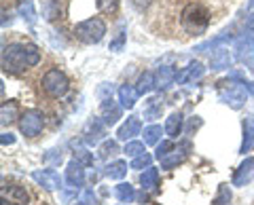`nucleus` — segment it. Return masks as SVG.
Masks as SVG:
<instances>
[{"label":"nucleus","instance_id":"nucleus-1","mask_svg":"<svg viewBox=\"0 0 254 205\" xmlns=\"http://www.w3.org/2000/svg\"><path fill=\"white\" fill-rule=\"evenodd\" d=\"M41 61V51L30 43H13L2 51V68L4 72L19 74L26 68H32Z\"/></svg>","mask_w":254,"mask_h":205},{"label":"nucleus","instance_id":"nucleus-2","mask_svg":"<svg viewBox=\"0 0 254 205\" xmlns=\"http://www.w3.org/2000/svg\"><path fill=\"white\" fill-rule=\"evenodd\" d=\"M180 26L189 36H201L210 26V11L201 2H189L180 13Z\"/></svg>","mask_w":254,"mask_h":205},{"label":"nucleus","instance_id":"nucleus-3","mask_svg":"<svg viewBox=\"0 0 254 205\" xmlns=\"http://www.w3.org/2000/svg\"><path fill=\"white\" fill-rule=\"evenodd\" d=\"M74 34H76L78 41L85 43V45H98L106 34V23L100 17L85 19V21L74 26Z\"/></svg>","mask_w":254,"mask_h":205},{"label":"nucleus","instance_id":"nucleus-4","mask_svg":"<svg viewBox=\"0 0 254 205\" xmlns=\"http://www.w3.org/2000/svg\"><path fill=\"white\" fill-rule=\"evenodd\" d=\"M41 87H43V91H45L49 98L60 100V98H64V96L68 93V89H70V81L66 78V74H64L62 70L51 68L49 72H45L43 81H41Z\"/></svg>","mask_w":254,"mask_h":205},{"label":"nucleus","instance_id":"nucleus-5","mask_svg":"<svg viewBox=\"0 0 254 205\" xmlns=\"http://www.w3.org/2000/svg\"><path fill=\"white\" fill-rule=\"evenodd\" d=\"M246 83H237L233 78H227V81H220L218 83V96L220 100L229 104L231 108L240 110L246 102Z\"/></svg>","mask_w":254,"mask_h":205},{"label":"nucleus","instance_id":"nucleus-6","mask_svg":"<svg viewBox=\"0 0 254 205\" xmlns=\"http://www.w3.org/2000/svg\"><path fill=\"white\" fill-rule=\"evenodd\" d=\"M43 127H45V116L38 110H26V112H21L19 129L26 138H36L43 131Z\"/></svg>","mask_w":254,"mask_h":205},{"label":"nucleus","instance_id":"nucleus-7","mask_svg":"<svg viewBox=\"0 0 254 205\" xmlns=\"http://www.w3.org/2000/svg\"><path fill=\"white\" fill-rule=\"evenodd\" d=\"M0 197H2V205H28L30 195L23 186L19 184H2V191H0Z\"/></svg>","mask_w":254,"mask_h":205},{"label":"nucleus","instance_id":"nucleus-8","mask_svg":"<svg viewBox=\"0 0 254 205\" xmlns=\"http://www.w3.org/2000/svg\"><path fill=\"white\" fill-rule=\"evenodd\" d=\"M32 178H34V182H38L43 188H47V191H58L62 186L60 173L55 169H36L32 173Z\"/></svg>","mask_w":254,"mask_h":205},{"label":"nucleus","instance_id":"nucleus-9","mask_svg":"<svg viewBox=\"0 0 254 205\" xmlns=\"http://www.w3.org/2000/svg\"><path fill=\"white\" fill-rule=\"evenodd\" d=\"M66 182L72 186V188H78L85 184V169H83V163L81 161H70L66 165Z\"/></svg>","mask_w":254,"mask_h":205},{"label":"nucleus","instance_id":"nucleus-10","mask_svg":"<svg viewBox=\"0 0 254 205\" xmlns=\"http://www.w3.org/2000/svg\"><path fill=\"white\" fill-rule=\"evenodd\" d=\"M203 72H205V68L199 64V61H193V64H189L180 74L176 72V81H178V85L193 83V81H197V78H201Z\"/></svg>","mask_w":254,"mask_h":205},{"label":"nucleus","instance_id":"nucleus-11","mask_svg":"<svg viewBox=\"0 0 254 205\" xmlns=\"http://www.w3.org/2000/svg\"><path fill=\"white\" fill-rule=\"evenodd\" d=\"M254 178V159H246L240 167H237L235 171V176H233V184L235 186H244V184H248L250 180Z\"/></svg>","mask_w":254,"mask_h":205},{"label":"nucleus","instance_id":"nucleus-12","mask_svg":"<svg viewBox=\"0 0 254 205\" xmlns=\"http://www.w3.org/2000/svg\"><path fill=\"white\" fill-rule=\"evenodd\" d=\"M189 151H190V144L189 142H185L182 146H178V148H174V151L168 154V156H163L161 159V165L165 169H172V167H176L178 163H182L185 161V156L189 154Z\"/></svg>","mask_w":254,"mask_h":205},{"label":"nucleus","instance_id":"nucleus-13","mask_svg":"<svg viewBox=\"0 0 254 205\" xmlns=\"http://www.w3.org/2000/svg\"><path fill=\"white\" fill-rule=\"evenodd\" d=\"M104 121H98V119H93V121H89L87 123V127H85V131H83V136H85V142L87 144H98V142L102 140V136H104Z\"/></svg>","mask_w":254,"mask_h":205},{"label":"nucleus","instance_id":"nucleus-14","mask_svg":"<svg viewBox=\"0 0 254 205\" xmlns=\"http://www.w3.org/2000/svg\"><path fill=\"white\" fill-rule=\"evenodd\" d=\"M121 104H115L113 100L102 102V121L106 125H115L119 119H121Z\"/></svg>","mask_w":254,"mask_h":205},{"label":"nucleus","instance_id":"nucleus-15","mask_svg":"<svg viewBox=\"0 0 254 205\" xmlns=\"http://www.w3.org/2000/svg\"><path fill=\"white\" fill-rule=\"evenodd\" d=\"M21 114H19V106L17 102H4L2 106H0V121H2V125H11L15 121H19Z\"/></svg>","mask_w":254,"mask_h":205},{"label":"nucleus","instance_id":"nucleus-16","mask_svg":"<svg viewBox=\"0 0 254 205\" xmlns=\"http://www.w3.org/2000/svg\"><path fill=\"white\" fill-rule=\"evenodd\" d=\"M138 133H140V121H138V116H129V119H127V123L119 127L117 138L123 140V142H127V140H131L133 136H138Z\"/></svg>","mask_w":254,"mask_h":205},{"label":"nucleus","instance_id":"nucleus-17","mask_svg":"<svg viewBox=\"0 0 254 205\" xmlns=\"http://www.w3.org/2000/svg\"><path fill=\"white\" fill-rule=\"evenodd\" d=\"M138 89H133L131 85H123L121 89H119V102H121L123 108H133L138 102Z\"/></svg>","mask_w":254,"mask_h":205},{"label":"nucleus","instance_id":"nucleus-18","mask_svg":"<svg viewBox=\"0 0 254 205\" xmlns=\"http://www.w3.org/2000/svg\"><path fill=\"white\" fill-rule=\"evenodd\" d=\"M182 123H185L182 114L180 112H172L168 116V121H165V133H168L170 138H178L182 133Z\"/></svg>","mask_w":254,"mask_h":205},{"label":"nucleus","instance_id":"nucleus-19","mask_svg":"<svg viewBox=\"0 0 254 205\" xmlns=\"http://www.w3.org/2000/svg\"><path fill=\"white\" fill-rule=\"evenodd\" d=\"M231 61H233V57H231V53H229L227 49H216V51L212 53L210 64H212L214 70H222V68L231 66Z\"/></svg>","mask_w":254,"mask_h":205},{"label":"nucleus","instance_id":"nucleus-20","mask_svg":"<svg viewBox=\"0 0 254 205\" xmlns=\"http://www.w3.org/2000/svg\"><path fill=\"white\" fill-rule=\"evenodd\" d=\"M176 81V72H174V68L170 66H161L157 72V87L159 89H168V87Z\"/></svg>","mask_w":254,"mask_h":205},{"label":"nucleus","instance_id":"nucleus-21","mask_svg":"<svg viewBox=\"0 0 254 205\" xmlns=\"http://www.w3.org/2000/svg\"><path fill=\"white\" fill-rule=\"evenodd\" d=\"M17 11L28 23L36 21V9H34V2H32V0H17Z\"/></svg>","mask_w":254,"mask_h":205},{"label":"nucleus","instance_id":"nucleus-22","mask_svg":"<svg viewBox=\"0 0 254 205\" xmlns=\"http://www.w3.org/2000/svg\"><path fill=\"white\" fill-rule=\"evenodd\" d=\"M140 184L146 188V191H155L159 184V171L155 167H146V171L140 176Z\"/></svg>","mask_w":254,"mask_h":205},{"label":"nucleus","instance_id":"nucleus-23","mask_svg":"<svg viewBox=\"0 0 254 205\" xmlns=\"http://www.w3.org/2000/svg\"><path fill=\"white\" fill-rule=\"evenodd\" d=\"M161 110H163L161 100H159V98H150L146 102V108H144V119H148V121L159 119V116H161Z\"/></svg>","mask_w":254,"mask_h":205},{"label":"nucleus","instance_id":"nucleus-24","mask_svg":"<svg viewBox=\"0 0 254 205\" xmlns=\"http://www.w3.org/2000/svg\"><path fill=\"white\" fill-rule=\"evenodd\" d=\"M153 87H157V76L153 74V72H144L140 78H138V93L140 96H144V93H148Z\"/></svg>","mask_w":254,"mask_h":205},{"label":"nucleus","instance_id":"nucleus-25","mask_svg":"<svg viewBox=\"0 0 254 205\" xmlns=\"http://www.w3.org/2000/svg\"><path fill=\"white\" fill-rule=\"evenodd\" d=\"M127 173V163L125 161H113L106 165V176L113 180H121Z\"/></svg>","mask_w":254,"mask_h":205},{"label":"nucleus","instance_id":"nucleus-26","mask_svg":"<svg viewBox=\"0 0 254 205\" xmlns=\"http://www.w3.org/2000/svg\"><path fill=\"white\" fill-rule=\"evenodd\" d=\"M115 195L119 197V201H121V203H129V201L136 199V191H133V186L125 184V182H121L115 188Z\"/></svg>","mask_w":254,"mask_h":205},{"label":"nucleus","instance_id":"nucleus-27","mask_svg":"<svg viewBox=\"0 0 254 205\" xmlns=\"http://www.w3.org/2000/svg\"><path fill=\"white\" fill-rule=\"evenodd\" d=\"M254 146V121L248 119L244 125V144H242V153L246 154Z\"/></svg>","mask_w":254,"mask_h":205},{"label":"nucleus","instance_id":"nucleus-28","mask_svg":"<svg viewBox=\"0 0 254 205\" xmlns=\"http://www.w3.org/2000/svg\"><path fill=\"white\" fill-rule=\"evenodd\" d=\"M119 153V144L115 140H106L104 144L100 146V151H98V154L102 156V159H108V156H115Z\"/></svg>","mask_w":254,"mask_h":205},{"label":"nucleus","instance_id":"nucleus-29","mask_svg":"<svg viewBox=\"0 0 254 205\" xmlns=\"http://www.w3.org/2000/svg\"><path fill=\"white\" fill-rule=\"evenodd\" d=\"M123 153H125L127 156H131V159H136V156L144 154L146 151H144V144H142V142H127Z\"/></svg>","mask_w":254,"mask_h":205},{"label":"nucleus","instance_id":"nucleus-30","mask_svg":"<svg viewBox=\"0 0 254 205\" xmlns=\"http://www.w3.org/2000/svg\"><path fill=\"white\" fill-rule=\"evenodd\" d=\"M159 138H161V127L159 125H150L144 129V144H157Z\"/></svg>","mask_w":254,"mask_h":205},{"label":"nucleus","instance_id":"nucleus-31","mask_svg":"<svg viewBox=\"0 0 254 205\" xmlns=\"http://www.w3.org/2000/svg\"><path fill=\"white\" fill-rule=\"evenodd\" d=\"M60 2L58 0H47L45 2V15H47V19L53 21V19H58L60 17Z\"/></svg>","mask_w":254,"mask_h":205},{"label":"nucleus","instance_id":"nucleus-32","mask_svg":"<svg viewBox=\"0 0 254 205\" xmlns=\"http://www.w3.org/2000/svg\"><path fill=\"white\" fill-rule=\"evenodd\" d=\"M98 9L106 15H115L119 11V2L117 0H98Z\"/></svg>","mask_w":254,"mask_h":205},{"label":"nucleus","instance_id":"nucleus-33","mask_svg":"<svg viewBox=\"0 0 254 205\" xmlns=\"http://www.w3.org/2000/svg\"><path fill=\"white\" fill-rule=\"evenodd\" d=\"M150 154H140V156H136V159L131 161V169H144V167H150Z\"/></svg>","mask_w":254,"mask_h":205},{"label":"nucleus","instance_id":"nucleus-34","mask_svg":"<svg viewBox=\"0 0 254 205\" xmlns=\"http://www.w3.org/2000/svg\"><path fill=\"white\" fill-rule=\"evenodd\" d=\"M229 201H231V191L227 188V184H222L218 197L214 199V205H225V203H229Z\"/></svg>","mask_w":254,"mask_h":205},{"label":"nucleus","instance_id":"nucleus-35","mask_svg":"<svg viewBox=\"0 0 254 205\" xmlns=\"http://www.w3.org/2000/svg\"><path fill=\"white\" fill-rule=\"evenodd\" d=\"M172 151H174V144H172V142H161V144L157 146V154H155V156H157L159 161H161L163 156H168Z\"/></svg>","mask_w":254,"mask_h":205},{"label":"nucleus","instance_id":"nucleus-36","mask_svg":"<svg viewBox=\"0 0 254 205\" xmlns=\"http://www.w3.org/2000/svg\"><path fill=\"white\" fill-rule=\"evenodd\" d=\"M246 32L254 34V0H250L248 4V17H246Z\"/></svg>","mask_w":254,"mask_h":205},{"label":"nucleus","instance_id":"nucleus-37","mask_svg":"<svg viewBox=\"0 0 254 205\" xmlns=\"http://www.w3.org/2000/svg\"><path fill=\"white\" fill-rule=\"evenodd\" d=\"M74 159H76V161H81L83 165H91V163H93V156L87 153L85 148H76V151H74Z\"/></svg>","mask_w":254,"mask_h":205},{"label":"nucleus","instance_id":"nucleus-38","mask_svg":"<svg viewBox=\"0 0 254 205\" xmlns=\"http://www.w3.org/2000/svg\"><path fill=\"white\" fill-rule=\"evenodd\" d=\"M123 45H125V32H119V36L110 43V51H121Z\"/></svg>","mask_w":254,"mask_h":205},{"label":"nucleus","instance_id":"nucleus-39","mask_svg":"<svg viewBox=\"0 0 254 205\" xmlns=\"http://www.w3.org/2000/svg\"><path fill=\"white\" fill-rule=\"evenodd\" d=\"M129 2H131V6L136 11H146L148 6L153 4V0H129Z\"/></svg>","mask_w":254,"mask_h":205},{"label":"nucleus","instance_id":"nucleus-40","mask_svg":"<svg viewBox=\"0 0 254 205\" xmlns=\"http://www.w3.org/2000/svg\"><path fill=\"white\" fill-rule=\"evenodd\" d=\"M100 98H102V102L113 100V87H110V85H102L100 87Z\"/></svg>","mask_w":254,"mask_h":205},{"label":"nucleus","instance_id":"nucleus-41","mask_svg":"<svg viewBox=\"0 0 254 205\" xmlns=\"http://www.w3.org/2000/svg\"><path fill=\"white\" fill-rule=\"evenodd\" d=\"M45 161H47V163H62V154H60V153H58V154H47Z\"/></svg>","mask_w":254,"mask_h":205},{"label":"nucleus","instance_id":"nucleus-42","mask_svg":"<svg viewBox=\"0 0 254 205\" xmlns=\"http://www.w3.org/2000/svg\"><path fill=\"white\" fill-rule=\"evenodd\" d=\"M2 144H15V138H13V133H2Z\"/></svg>","mask_w":254,"mask_h":205},{"label":"nucleus","instance_id":"nucleus-43","mask_svg":"<svg viewBox=\"0 0 254 205\" xmlns=\"http://www.w3.org/2000/svg\"><path fill=\"white\" fill-rule=\"evenodd\" d=\"M76 205H89V203H76Z\"/></svg>","mask_w":254,"mask_h":205},{"label":"nucleus","instance_id":"nucleus-44","mask_svg":"<svg viewBox=\"0 0 254 205\" xmlns=\"http://www.w3.org/2000/svg\"><path fill=\"white\" fill-rule=\"evenodd\" d=\"M45 205H47V203H45Z\"/></svg>","mask_w":254,"mask_h":205}]
</instances>
